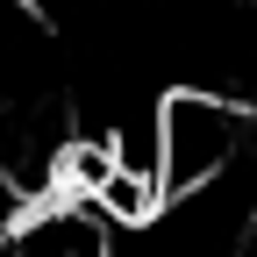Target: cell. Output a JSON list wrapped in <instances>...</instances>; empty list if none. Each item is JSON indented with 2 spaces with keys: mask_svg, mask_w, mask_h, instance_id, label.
Returning <instances> with one entry per match:
<instances>
[{
  "mask_svg": "<svg viewBox=\"0 0 257 257\" xmlns=\"http://www.w3.org/2000/svg\"><path fill=\"white\" fill-rule=\"evenodd\" d=\"M250 150V107L214 86H172L157 100V193L193 200V193L221 186Z\"/></svg>",
  "mask_w": 257,
  "mask_h": 257,
  "instance_id": "obj_1",
  "label": "cell"
},
{
  "mask_svg": "<svg viewBox=\"0 0 257 257\" xmlns=\"http://www.w3.org/2000/svg\"><path fill=\"white\" fill-rule=\"evenodd\" d=\"M8 257H107V229L79 200H36L29 221L15 229Z\"/></svg>",
  "mask_w": 257,
  "mask_h": 257,
  "instance_id": "obj_2",
  "label": "cell"
}]
</instances>
